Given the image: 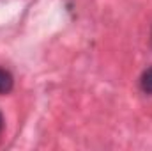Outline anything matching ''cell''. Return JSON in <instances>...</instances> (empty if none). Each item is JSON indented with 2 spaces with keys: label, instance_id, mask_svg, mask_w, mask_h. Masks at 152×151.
<instances>
[{
  "label": "cell",
  "instance_id": "7a4b0ae2",
  "mask_svg": "<svg viewBox=\"0 0 152 151\" xmlns=\"http://www.w3.org/2000/svg\"><path fill=\"white\" fill-rule=\"evenodd\" d=\"M140 87H142L143 93L152 94V68H149V70L143 71V75L140 78Z\"/></svg>",
  "mask_w": 152,
  "mask_h": 151
},
{
  "label": "cell",
  "instance_id": "6da1fadb",
  "mask_svg": "<svg viewBox=\"0 0 152 151\" xmlns=\"http://www.w3.org/2000/svg\"><path fill=\"white\" fill-rule=\"evenodd\" d=\"M12 85H14L12 75H11L7 70H2V68H0V94H7V93H11Z\"/></svg>",
  "mask_w": 152,
  "mask_h": 151
},
{
  "label": "cell",
  "instance_id": "3957f363",
  "mask_svg": "<svg viewBox=\"0 0 152 151\" xmlns=\"http://www.w3.org/2000/svg\"><path fill=\"white\" fill-rule=\"evenodd\" d=\"M2 130H4V117H2V114H0V133H2Z\"/></svg>",
  "mask_w": 152,
  "mask_h": 151
}]
</instances>
